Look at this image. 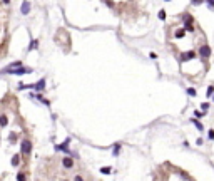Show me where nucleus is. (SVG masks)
I'll use <instances>...</instances> for the list:
<instances>
[{
  "label": "nucleus",
  "instance_id": "nucleus-1",
  "mask_svg": "<svg viewBox=\"0 0 214 181\" xmlns=\"http://www.w3.org/2000/svg\"><path fill=\"white\" fill-rule=\"evenodd\" d=\"M20 151H22V154H29V153L32 151V143H30L29 139H24V141H22Z\"/></svg>",
  "mask_w": 214,
  "mask_h": 181
},
{
  "label": "nucleus",
  "instance_id": "nucleus-2",
  "mask_svg": "<svg viewBox=\"0 0 214 181\" xmlns=\"http://www.w3.org/2000/svg\"><path fill=\"white\" fill-rule=\"evenodd\" d=\"M3 72H9V74H17V76H22V74H29L30 69H3Z\"/></svg>",
  "mask_w": 214,
  "mask_h": 181
},
{
  "label": "nucleus",
  "instance_id": "nucleus-3",
  "mask_svg": "<svg viewBox=\"0 0 214 181\" xmlns=\"http://www.w3.org/2000/svg\"><path fill=\"white\" fill-rule=\"evenodd\" d=\"M199 56L201 57H209L211 56V49L207 47V45H203V47L199 49Z\"/></svg>",
  "mask_w": 214,
  "mask_h": 181
},
{
  "label": "nucleus",
  "instance_id": "nucleus-4",
  "mask_svg": "<svg viewBox=\"0 0 214 181\" xmlns=\"http://www.w3.org/2000/svg\"><path fill=\"white\" fill-rule=\"evenodd\" d=\"M62 164H64V168H67V169H70V168L74 166V161H72V158H69V156H65V158L62 159Z\"/></svg>",
  "mask_w": 214,
  "mask_h": 181
},
{
  "label": "nucleus",
  "instance_id": "nucleus-5",
  "mask_svg": "<svg viewBox=\"0 0 214 181\" xmlns=\"http://www.w3.org/2000/svg\"><path fill=\"white\" fill-rule=\"evenodd\" d=\"M30 89H37V91H44L45 89V81L42 79V81H39L37 84H34V86H29Z\"/></svg>",
  "mask_w": 214,
  "mask_h": 181
},
{
  "label": "nucleus",
  "instance_id": "nucleus-6",
  "mask_svg": "<svg viewBox=\"0 0 214 181\" xmlns=\"http://www.w3.org/2000/svg\"><path fill=\"white\" fill-rule=\"evenodd\" d=\"M29 10H30V3L29 2H24L22 3V14H29Z\"/></svg>",
  "mask_w": 214,
  "mask_h": 181
},
{
  "label": "nucleus",
  "instance_id": "nucleus-7",
  "mask_svg": "<svg viewBox=\"0 0 214 181\" xmlns=\"http://www.w3.org/2000/svg\"><path fill=\"white\" fill-rule=\"evenodd\" d=\"M7 123H9L7 116H5V114H2V116H0V126H7Z\"/></svg>",
  "mask_w": 214,
  "mask_h": 181
},
{
  "label": "nucleus",
  "instance_id": "nucleus-8",
  "mask_svg": "<svg viewBox=\"0 0 214 181\" xmlns=\"http://www.w3.org/2000/svg\"><path fill=\"white\" fill-rule=\"evenodd\" d=\"M19 161H20L19 154H15V156H13V158H12V166H17V164H19Z\"/></svg>",
  "mask_w": 214,
  "mask_h": 181
},
{
  "label": "nucleus",
  "instance_id": "nucleus-9",
  "mask_svg": "<svg viewBox=\"0 0 214 181\" xmlns=\"http://www.w3.org/2000/svg\"><path fill=\"white\" fill-rule=\"evenodd\" d=\"M15 67H22V62H19V60H17V62H12V66H9L7 69H15Z\"/></svg>",
  "mask_w": 214,
  "mask_h": 181
},
{
  "label": "nucleus",
  "instance_id": "nucleus-10",
  "mask_svg": "<svg viewBox=\"0 0 214 181\" xmlns=\"http://www.w3.org/2000/svg\"><path fill=\"white\" fill-rule=\"evenodd\" d=\"M100 173H104V174H109V173H110V168H109V166H104V168H100Z\"/></svg>",
  "mask_w": 214,
  "mask_h": 181
},
{
  "label": "nucleus",
  "instance_id": "nucleus-11",
  "mask_svg": "<svg viewBox=\"0 0 214 181\" xmlns=\"http://www.w3.org/2000/svg\"><path fill=\"white\" fill-rule=\"evenodd\" d=\"M37 45H39V42H37V40H34V42H32V44H30V50H34V49H37Z\"/></svg>",
  "mask_w": 214,
  "mask_h": 181
},
{
  "label": "nucleus",
  "instance_id": "nucleus-12",
  "mask_svg": "<svg viewBox=\"0 0 214 181\" xmlns=\"http://www.w3.org/2000/svg\"><path fill=\"white\" fill-rule=\"evenodd\" d=\"M17 181H25V174L19 173V174H17Z\"/></svg>",
  "mask_w": 214,
  "mask_h": 181
},
{
  "label": "nucleus",
  "instance_id": "nucleus-13",
  "mask_svg": "<svg viewBox=\"0 0 214 181\" xmlns=\"http://www.w3.org/2000/svg\"><path fill=\"white\" fill-rule=\"evenodd\" d=\"M159 19H166V12H164V10L159 12Z\"/></svg>",
  "mask_w": 214,
  "mask_h": 181
},
{
  "label": "nucleus",
  "instance_id": "nucleus-14",
  "mask_svg": "<svg viewBox=\"0 0 214 181\" xmlns=\"http://www.w3.org/2000/svg\"><path fill=\"white\" fill-rule=\"evenodd\" d=\"M194 124L197 126V129H199V131H203V129H204V127H203V124H199L197 121H194Z\"/></svg>",
  "mask_w": 214,
  "mask_h": 181
},
{
  "label": "nucleus",
  "instance_id": "nucleus-15",
  "mask_svg": "<svg viewBox=\"0 0 214 181\" xmlns=\"http://www.w3.org/2000/svg\"><path fill=\"white\" fill-rule=\"evenodd\" d=\"M187 94H189V96H196V91H194V89H187Z\"/></svg>",
  "mask_w": 214,
  "mask_h": 181
},
{
  "label": "nucleus",
  "instance_id": "nucleus-16",
  "mask_svg": "<svg viewBox=\"0 0 214 181\" xmlns=\"http://www.w3.org/2000/svg\"><path fill=\"white\" fill-rule=\"evenodd\" d=\"M213 92H214V87L211 86L209 89H207V96H213Z\"/></svg>",
  "mask_w": 214,
  "mask_h": 181
},
{
  "label": "nucleus",
  "instance_id": "nucleus-17",
  "mask_svg": "<svg viewBox=\"0 0 214 181\" xmlns=\"http://www.w3.org/2000/svg\"><path fill=\"white\" fill-rule=\"evenodd\" d=\"M194 116H196V117H203L204 114H203V113H199V111H196V113H194Z\"/></svg>",
  "mask_w": 214,
  "mask_h": 181
},
{
  "label": "nucleus",
  "instance_id": "nucleus-18",
  "mask_svg": "<svg viewBox=\"0 0 214 181\" xmlns=\"http://www.w3.org/2000/svg\"><path fill=\"white\" fill-rule=\"evenodd\" d=\"M74 181H85V180H84L82 176H75V178H74Z\"/></svg>",
  "mask_w": 214,
  "mask_h": 181
},
{
  "label": "nucleus",
  "instance_id": "nucleus-19",
  "mask_svg": "<svg viewBox=\"0 0 214 181\" xmlns=\"http://www.w3.org/2000/svg\"><path fill=\"white\" fill-rule=\"evenodd\" d=\"M209 138H211V139H214V131H209Z\"/></svg>",
  "mask_w": 214,
  "mask_h": 181
}]
</instances>
